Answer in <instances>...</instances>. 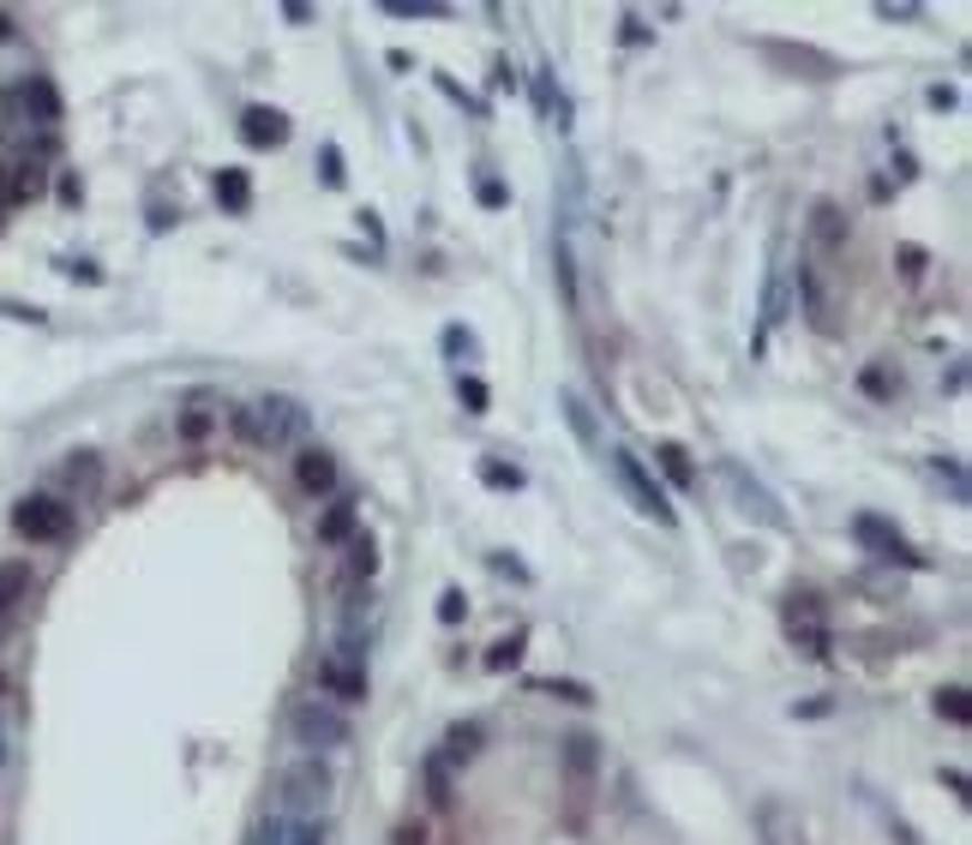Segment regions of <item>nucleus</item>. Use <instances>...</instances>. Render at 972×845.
Segmentation results:
<instances>
[{
    "mask_svg": "<svg viewBox=\"0 0 972 845\" xmlns=\"http://www.w3.org/2000/svg\"><path fill=\"white\" fill-rule=\"evenodd\" d=\"M24 588H31V570H24V563H0V605H7V612H12V605H19V594H24Z\"/></svg>",
    "mask_w": 972,
    "mask_h": 845,
    "instance_id": "nucleus-20",
    "label": "nucleus"
},
{
    "mask_svg": "<svg viewBox=\"0 0 972 845\" xmlns=\"http://www.w3.org/2000/svg\"><path fill=\"white\" fill-rule=\"evenodd\" d=\"M253 845H288V815H264L253 827Z\"/></svg>",
    "mask_w": 972,
    "mask_h": 845,
    "instance_id": "nucleus-26",
    "label": "nucleus"
},
{
    "mask_svg": "<svg viewBox=\"0 0 972 845\" xmlns=\"http://www.w3.org/2000/svg\"><path fill=\"white\" fill-rule=\"evenodd\" d=\"M331 797H336V780H331V767L318 762H294L288 774H283V810H288V822H306V815H324L331 810Z\"/></svg>",
    "mask_w": 972,
    "mask_h": 845,
    "instance_id": "nucleus-2",
    "label": "nucleus"
},
{
    "mask_svg": "<svg viewBox=\"0 0 972 845\" xmlns=\"http://www.w3.org/2000/svg\"><path fill=\"white\" fill-rule=\"evenodd\" d=\"M480 480H486V486H505V492H517V486H523V468L493 462V456H486V462H480Z\"/></svg>",
    "mask_w": 972,
    "mask_h": 845,
    "instance_id": "nucleus-23",
    "label": "nucleus"
},
{
    "mask_svg": "<svg viewBox=\"0 0 972 845\" xmlns=\"http://www.w3.org/2000/svg\"><path fill=\"white\" fill-rule=\"evenodd\" d=\"M355 546V576H366L373 582V570H378V552H373V540H348Z\"/></svg>",
    "mask_w": 972,
    "mask_h": 845,
    "instance_id": "nucleus-30",
    "label": "nucleus"
},
{
    "mask_svg": "<svg viewBox=\"0 0 972 845\" xmlns=\"http://www.w3.org/2000/svg\"><path fill=\"white\" fill-rule=\"evenodd\" d=\"M294 486H301V492H313V498H324L336 486V456L318 450V444H306V450L294 456Z\"/></svg>",
    "mask_w": 972,
    "mask_h": 845,
    "instance_id": "nucleus-10",
    "label": "nucleus"
},
{
    "mask_svg": "<svg viewBox=\"0 0 972 845\" xmlns=\"http://www.w3.org/2000/svg\"><path fill=\"white\" fill-rule=\"evenodd\" d=\"M396 845H426V839H421V827H403V839Z\"/></svg>",
    "mask_w": 972,
    "mask_h": 845,
    "instance_id": "nucleus-34",
    "label": "nucleus"
},
{
    "mask_svg": "<svg viewBox=\"0 0 972 845\" xmlns=\"http://www.w3.org/2000/svg\"><path fill=\"white\" fill-rule=\"evenodd\" d=\"M241 139L253 144V151H276V144L288 139V114H276V109H246V114H241Z\"/></svg>",
    "mask_w": 972,
    "mask_h": 845,
    "instance_id": "nucleus-12",
    "label": "nucleus"
},
{
    "mask_svg": "<svg viewBox=\"0 0 972 845\" xmlns=\"http://www.w3.org/2000/svg\"><path fill=\"white\" fill-rule=\"evenodd\" d=\"M517 660H523V642H517V635H510V642H498L493 654H486V665H493V672H505V665H517Z\"/></svg>",
    "mask_w": 972,
    "mask_h": 845,
    "instance_id": "nucleus-29",
    "label": "nucleus"
},
{
    "mask_svg": "<svg viewBox=\"0 0 972 845\" xmlns=\"http://www.w3.org/2000/svg\"><path fill=\"white\" fill-rule=\"evenodd\" d=\"M288 845H331V839H324V815H306V822H288Z\"/></svg>",
    "mask_w": 972,
    "mask_h": 845,
    "instance_id": "nucleus-25",
    "label": "nucleus"
},
{
    "mask_svg": "<svg viewBox=\"0 0 972 845\" xmlns=\"http://www.w3.org/2000/svg\"><path fill=\"white\" fill-rule=\"evenodd\" d=\"M7 618H12V612H7V605H0V630H7Z\"/></svg>",
    "mask_w": 972,
    "mask_h": 845,
    "instance_id": "nucleus-35",
    "label": "nucleus"
},
{
    "mask_svg": "<svg viewBox=\"0 0 972 845\" xmlns=\"http://www.w3.org/2000/svg\"><path fill=\"white\" fill-rule=\"evenodd\" d=\"M799 282H804V306H810V324H817V330H834V313H829V288H822V276H817V271H804Z\"/></svg>",
    "mask_w": 972,
    "mask_h": 845,
    "instance_id": "nucleus-17",
    "label": "nucleus"
},
{
    "mask_svg": "<svg viewBox=\"0 0 972 845\" xmlns=\"http://www.w3.org/2000/svg\"><path fill=\"white\" fill-rule=\"evenodd\" d=\"M216 198H223L229 211H246V204H253V181H246L241 169H223L216 174Z\"/></svg>",
    "mask_w": 972,
    "mask_h": 845,
    "instance_id": "nucleus-18",
    "label": "nucleus"
},
{
    "mask_svg": "<svg viewBox=\"0 0 972 845\" xmlns=\"http://www.w3.org/2000/svg\"><path fill=\"white\" fill-rule=\"evenodd\" d=\"M936 714H942V720H954V725H966V720H972V695H966V684L936 690Z\"/></svg>",
    "mask_w": 972,
    "mask_h": 845,
    "instance_id": "nucleus-19",
    "label": "nucleus"
},
{
    "mask_svg": "<svg viewBox=\"0 0 972 845\" xmlns=\"http://www.w3.org/2000/svg\"><path fill=\"white\" fill-rule=\"evenodd\" d=\"M607 468H612V480L625 486V498H630V510H637V516H648V522H660V528L679 522V516H672V503H667V492L648 480L642 462H637L630 450H607Z\"/></svg>",
    "mask_w": 972,
    "mask_h": 845,
    "instance_id": "nucleus-3",
    "label": "nucleus"
},
{
    "mask_svg": "<svg viewBox=\"0 0 972 845\" xmlns=\"http://www.w3.org/2000/svg\"><path fill=\"white\" fill-rule=\"evenodd\" d=\"M12 528H19L24 540H61V533H72V510L61 498H24L19 510H12Z\"/></svg>",
    "mask_w": 972,
    "mask_h": 845,
    "instance_id": "nucleus-7",
    "label": "nucleus"
},
{
    "mask_svg": "<svg viewBox=\"0 0 972 845\" xmlns=\"http://www.w3.org/2000/svg\"><path fill=\"white\" fill-rule=\"evenodd\" d=\"M445 348L456 354V360H468V354H475V336H468V330H456V324H450V330H445Z\"/></svg>",
    "mask_w": 972,
    "mask_h": 845,
    "instance_id": "nucleus-32",
    "label": "nucleus"
},
{
    "mask_svg": "<svg viewBox=\"0 0 972 845\" xmlns=\"http://www.w3.org/2000/svg\"><path fill=\"white\" fill-rule=\"evenodd\" d=\"M426 785H433V804H450V762H445V755H433V762H426Z\"/></svg>",
    "mask_w": 972,
    "mask_h": 845,
    "instance_id": "nucleus-24",
    "label": "nucleus"
},
{
    "mask_svg": "<svg viewBox=\"0 0 972 845\" xmlns=\"http://www.w3.org/2000/svg\"><path fill=\"white\" fill-rule=\"evenodd\" d=\"M852 540H859V546H871L877 558L919 563V552H907V533L894 528V522H882V516H871V510H859V516H852Z\"/></svg>",
    "mask_w": 972,
    "mask_h": 845,
    "instance_id": "nucleus-9",
    "label": "nucleus"
},
{
    "mask_svg": "<svg viewBox=\"0 0 972 845\" xmlns=\"http://www.w3.org/2000/svg\"><path fill=\"white\" fill-rule=\"evenodd\" d=\"M318 684L331 690L336 702H366V665H343V660L324 654L318 660Z\"/></svg>",
    "mask_w": 972,
    "mask_h": 845,
    "instance_id": "nucleus-11",
    "label": "nucleus"
},
{
    "mask_svg": "<svg viewBox=\"0 0 972 845\" xmlns=\"http://www.w3.org/2000/svg\"><path fill=\"white\" fill-rule=\"evenodd\" d=\"M0 690H7V678H0Z\"/></svg>",
    "mask_w": 972,
    "mask_h": 845,
    "instance_id": "nucleus-36",
    "label": "nucleus"
},
{
    "mask_svg": "<svg viewBox=\"0 0 972 845\" xmlns=\"http://www.w3.org/2000/svg\"><path fill=\"white\" fill-rule=\"evenodd\" d=\"M456 396H463L468 414H486V384L480 378H463V384H456Z\"/></svg>",
    "mask_w": 972,
    "mask_h": 845,
    "instance_id": "nucleus-28",
    "label": "nucleus"
},
{
    "mask_svg": "<svg viewBox=\"0 0 972 845\" xmlns=\"http://www.w3.org/2000/svg\"><path fill=\"white\" fill-rule=\"evenodd\" d=\"M229 432L246 444V450H294L313 432V414L294 396H253V403L229 408Z\"/></svg>",
    "mask_w": 972,
    "mask_h": 845,
    "instance_id": "nucleus-1",
    "label": "nucleus"
},
{
    "mask_svg": "<svg viewBox=\"0 0 972 845\" xmlns=\"http://www.w3.org/2000/svg\"><path fill=\"white\" fill-rule=\"evenodd\" d=\"M757 845H810V822L787 797H762L757 804Z\"/></svg>",
    "mask_w": 972,
    "mask_h": 845,
    "instance_id": "nucleus-5",
    "label": "nucleus"
},
{
    "mask_svg": "<svg viewBox=\"0 0 972 845\" xmlns=\"http://www.w3.org/2000/svg\"><path fill=\"white\" fill-rule=\"evenodd\" d=\"M355 540V498H331L318 516V546H348Z\"/></svg>",
    "mask_w": 972,
    "mask_h": 845,
    "instance_id": "nucleus-13",
    "label": "nucleus"
},
{
    "mask_svg": "<svg viewBox=\"0 0 972 845\" xmlns=\"http://www.w3.org/2000/svg\"><path fill=\"white\" fill-rule=\"evenodd\" d=\"M570 767H577V774L595 767V744H588V737H570Z\"/></svg>",
    "mask_w": 972,
    "mask_h": 845,
    "instance_id": "nucleus-31",
    "label": "nucleus"
},
{
    "mask_svg": "<svg viewBox=\"0 0 972 845\" xmlns=\"http://www.w3.org/2000/svg\"><path fill=\"white\" fill-rule=\"evenodd\" d=\"M391 19H445L450 7H438V0H385Z\"/></svg>",
    "mask_w": 972,
    "mask_h": 845,
    "instance_id": "nucleus-22",
    "label": "nucleus"
},
{
    "mask_svg": "<svg viewBox=\"0 0 972 845\" xmlns=\"http://www.w3.org/2000/svg\"><path fill=\"white\" fill-rule=\"evenodd\" d=\"M456 618H463V594H445L438 600V624H456Z\"/></svg>",
    "mask_w": 972,
    "mask_h": 845,
    "instance_id": "nucleus-33",
    "label": "nucleus"
},
{
    "mask_svg": "<svg viewBox=\"0 0 972 845\" xmlns=\"http://www.w3.org/2000/svg\"><path fill=\"white\" fill-rule=\"evenodd\" d=\"M288 732L301 737L306 750H343L348 744V720L336 714L331 702H318V695H306V702L288 707Z\"/></svg>",
    "mask_w": 972,
    "mask_h": 845,
    "instance_id": "nucleus-4",
    "label": "nucleus"
},
{
    "mask_svg": "<svg viewBox=\"0 0 972 845\" xmlns=\"http://www.w3.org/2000/svg\"><path fill=\"white\" fill-rule=\"evenodd\" d=\"M0 755H7V744H0Z\"/></svg>",
    "mask_w": 972,
    "mask_h": 845,
    "instance_id": "nucleus-37",
    "label": "nucleus"
},
{
    "mask_svg": "<svg viewBox=\"0 0 972 845\" xmlns=\"http://www.w3.org/2000/svg\"><path fill=\"white\" fill-rule=\"evenodd\" d=\"M720 480H727L732 492H739V510H745V516H757V522H769V528H787V510H780V503L769 498V486L750 480L739 462H720Z\"/></svg>",
    "mask_w": 972,
    "mask_h": 845,
    "instance_id": "nucleus-8",
    "label": "nucleus"
},
{
    "mask_svg": "<svg viewBox=\"0 0 972 845\" xmlns=\"http://www.w3.org/2000/svg\"><path fill=\"white\" fill-rule=\"evenodd\" d=\"M450 744H445V762H468V755L480 750V725H450Z\"/></svg>",
    "mask_w": 972,
    "mask_h": 845,
    "instance_id": "nucleus-21",
    "label": "nucleus"
},
{
    "mask_svg": "<svg viewBox=\"0 0 972 845\" xmlns=\"http://www.w3.org/2000/svg\"><path fill=\"white\" fill-rule=\"evenodd\" d=\"M535 690H547V695H565V702H577V707H588L595 695H588L583 684H570V678H547V684H535Z\"/></svg>",
    "mask_w": 972,
    "mask_h": 845,
    "instance_id": "nucleus-27",
    "label": "nucleus"
},
{
    "mask_svg": "<svg viewBox=\"0 0 972 845\" xmlns=\"http://www.w3.org/2000/svg\"><path fill=\"white\" fill-rule=\"evenodd\" d=\"M787 635L804 648V654H829V618H822V600L810 594V588H799V594L787 600Z\"/></svg>",
    "mask_w": 972,
    "mask_h": 845,
    "instance_id": "nucleus-6",
    "label": "nucleus"
},
{
    "mask_svg": "<svg viewBox=\"0 0 972 845\" xmlns=\"http://www.w3.org/2000/svg\"><path fill=\"white\" fill-rule=\"evenodd\" d=\"M12 109H31V121H54V114H61V96H54V84L31 79V84L12 91Z\"/></svg>",
    "mask_w": 972,
    "mask_h": 845,
    "instance_id": "nucleus-15",
    "label": "nucleus"
},
{
    "mask_svg": "<svg viewBox=\"0 0 972 845\" xmlns=\"http://www.w3.org/2000/svg\"><path fill=\"white\" fill-rule=\"evenodd\" d=\"M655 462L667 468V480L679 486V492H690V486H697V462H690V450H685V444H660V450H655Z\"/></svg>",
    "mask_w": 972,
    "mask_h": 845,
    "instance_id": "nucleus-16",
    "label": "nucleus"
},
{
    "mask_svg": "<svg viewBox=\"0 0 972 845\" xmlns=\"http://www.w3.org/2000/svg\"><path fill=\"white\" fill-rule=\"evenodd\" d=\"M810 241H817L822 252H834V246L847 241V211L834 198H822L817 211H810Z\"/></svg>",
    "mask_w": 972,
    "mask_h": 845,
    "instance_id": "nucleus-14",
    "label": "nucleus"
}]
</instances>
